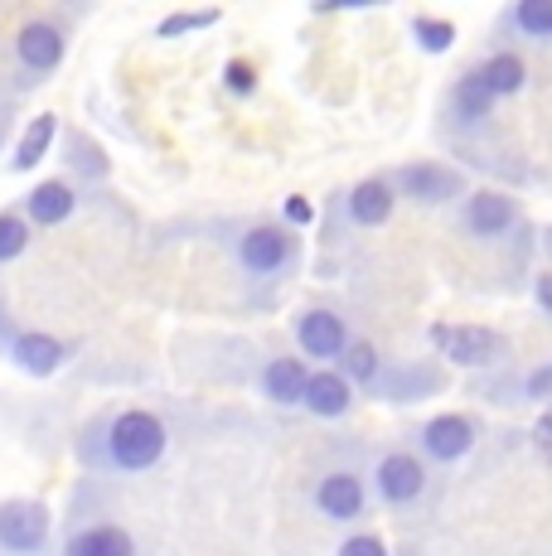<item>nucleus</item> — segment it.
<instances>
[{
    "label": "nucleus",
    "instance_id": "obj_23",
    "mask_svg": "<svg viewBox=\"0 0 552 556\" xmlns=\"http://www.w3.org/2000/svg\"><path fill=\"white\" fill-rule=\"evenodd\" d=\"M25 248H29V223H25V213L5 208V213H0V266L15 262V256L25 252Z\"/></svg>",
    "mask_w": 552,
    "mask_h": 556
},
{
    "label": "nucleus",
    "instance_id": "obj_22",
    "mask_svg": "<svg viewBox=\"0 0 552 556\" xmlns=\"http://www.w3.org/2000/svg\"><path fill=\"white\" fill-rule=\"evenodd\" d=\"M339 372H344L354 388H378L384 382V358L368 339H349V349L339 354Z\"/></svg>",
    "mask_w": 552,
    "mask_h": 556
},
{
    "label": "nucleus",
    "instance_id": "obj_21",
    "mask_svg": "<svg viewBox=\"0 0 552 556\" xmlns=\"http://www.w3.org/2000/svg\"><path fill=\"white\" fill-rule=\"evenodd\" d=\"M54 136H59V116H35V122L25 126V136H20V146H15V160H10V169H20V175H29V169L39 165V160L49 155V146H54Z\"/></svg>",
    "mask_w": 552,
    "mask_h": 556
},
{
    "label": "nucleus",
    "instance_id": "obj_11",
    "mask_svg": "<svg viewBox=\"0 0 552 556\" xmlns=\"http://www.w3.org/2000/svg\"><path fill=\"white\" fill-rule=\"evenodd\" d=\"M59 556H141V547H136V538L122 522L98 518V522H73Z\"/></svg>",
    "mask_w": 552,
    "mask_h": 556
},
{
    "label": "nucleus",
    "instance_id": "obj_26",
    "mask_svg": "<svg viewBox=\"0 0 552 556\" xmlns=\"http://www.w3.org/2000/svg\"><path fill=\"white\" fill-rule=\"evenodd\" d=\"M335 556H392V552H388V542L378 538V532H349V538L339 542Z\"/></svg>",
    "mask_w": 552,
    "mask_h": 556
},
{
    "label": "nucleus",
    "instance_id": "obj_25",
    "mask_svg": "<svg viewBox=\"0 0 552 556\" xmlns=\"http://www.w3.org/2000/svg\"><path fill=\"white\" fill-rule=\"evenodd\" d=\"M209 25H218V10H179V15L161 20V29H155V35H161V39H175V35H189V29H209Z\"/></svg>",
    "mask_w": 552,
    "mask_h": 556
},
{
    "label": "nucleus",
    "instance_id": "obj_13",
    "mask_svg": "<svg viewBox=\"0 0 552 556\" xmlns=\"http://www.w3.org/2000/svg\"><path fill=\"white\" fill-rule=\"evenodd\" d=\"M490 116H494L490 88L480 83L475 68H465L461 78H455L451 98H446V122H451L455 131H480V126H490Z\"/></svg>",
    "mask_w": 552,
    "mask_h": 556
},
{
    "label": "nucleus",
    "instance_id": "obj_8",
    "mask_svg": "<svg viewBox=\"0 0 552 556\" xmlns=\"http://www.w3.org/2000/svg\"><path fill=\"white\" fill-rule=\"evenodd\" d=\"M465 238L475 242H499L518 228V203L504 194V189H475V194L461 199V213H455Z\"/></svg>",
    "mask_w": 552,
    "mask_h": 556
},
{
    "label": "nucleus",
    "instance_id": "obj_1",
    "mask_svg": "<svg viewBox=\"0 0 552 556\" xmlns=\"http://www.w3.org/2000/svg\"><path fill=\"white\" fill-rule=\"evenodd\" d=\"M170 451V426L146 406H108L78 431V465L92 475H151Z\"/></svg>",
    "mask_w": 552,
    "mask_h": 556
},
{
    "label": "nucleus",
    "instance_id": "obj_29",
    "mask_svg": "<svg viewBox=\"0 0 552 556\" xmlns=\"http://www.w3.org/2000/svg\"><path fill=\"white\" fill-rule=\"evenodd\" d=\"M534 301H538V309H543V315H552V271H543L534 281Z\"/></svg>",
    "mask_w": 552,
    "mask_h": 556
},
{
    "label": "nucleus",
    "instance_id": "obj_24",
    "mask_svg": "<svg viewBox=\"0 0 552 556\" xmlns=\"http://www.w3.org/2000/svg\"><path fill=\"white\" fill-rule=\"evenodd\" d=\"M412 35H417V45L427 53H446V49H451V39H455V25H451V20L417 15V20H412Z\"/></svg>",
    "mask_w": 552,
    "mask_h": 556
},
{
    "label": "nucleus",
    "instance_id": "obj_28",
    "mask_svg": "<svg viewBox=\"0 0 552 556\" xmlns=\"http://www.w3.org/2000/svg\"><path fill=\"white\" fill-rule=\"evenodd\" d=\"M524 388H528V397H552V368H538Z\"/></svg>",
    "mask_w": 552,
    "mask_h": 556
},
{
    "label": "nucleus",
    "instance_id": "obj_19",
    "mask_svg": "<svg viewBox=\"0 0 552 556\" xmlns=\"http://www.w3.org/2000/svg\"><path fill=\"white\" fill-rule=\"evenodd\" d=\"M475 73H480V83L490 88L494 102L524 92V83H528V63H524V53H514V49H494Z\"/></svg>",
    "mask_w": 552,
    "mask_h": 556
},
{
    "label": "nucleus",
    "instance_id": "obj_14",
    "mask_svg": "<svg viewBox=\"0 0 552 556\" xmlns=\"http://www.w3.org/2000/svg\"><path fill=\"white\" fill-rule=\"evenodd\" d=\"M5 354L20 372H29V378H54L63 368V358H68V349H63L54 334H45V329H20V334H10Z\"/></svg>",
    "mask_w": 552,
    "mask_h": 556
},
{
    "label": "nucleus",
    "instance_id": "obj_27",
    "mask_svg": "<svg viewBox=\"0 0 552 556\" xmlns=\"http://www.w3.org/2000/svg\"><path fill=\"white\" fill-rule=\"evenodd\" d=\"M228 88L233 92H252V68L248 63H228Z\"/></svg>",
    "mask_w": 552,
    "mask_h": 556
},
{
    "label": "nucleus",
    "instance_id": "obj_10",
    "mask_svg": "<svg viewBox=\"0 0 552 556\" xmlns=\"http://www.w3.org/2000/svg\"><path fill=\"white\" fill-rule=\"evenodd\" d=\"M296 349L315 363H339V354L349 349V325L325 305L301 309V319H296Z\"/></svg>",
    "mask_w": 552,
    "mask_h": 556
},
{
    "label": "nucleus",
    "instance_id": "obj_18",
    "mask_svg": "<svg viewBox=\"0 0 552 556\" xmlns=\"http://www.w3.org/2000/svg\"><path fill=\"white\" fill-rule=\"evenodd\" d=\"M305 382H311V368H305L301 358H291V354L267 358V363H262V372H258L262 397L276 402V406H301Z\"/></svg>",
    "mask_w": 552,
    "mask_h": 556
},
{
    "label": "nucleus",
    "instance_id": "obj_5",
    "mask_svg": "<svg viewBox=\"0 0 552 556\" xmlns=\"http://www.w3.org/2000/svg\"><path fill=\"white\" fill-rule=\"evenodd\" d=\"M54 518L39 498H5L0 504V556H45Z\"/></svg>",
    "mask_w": 552,
    "mask_h": 556
},
{
    "label": "nucleus",
    "instance_id": "obj_4",
    "mask_svg": "<svg viewBox=\"0 0 552 556\" xmlns=\"http://www.w3.org/2000/svg\"><path fill=\"white\" fill-rule=\"evenodd\" d=\"M368 489H374V498L388 513H407L427 498L431 469L417 451H384L374 459V479H368Z\"/></svg>",
    "mask_w": 552,
    "mask_h": 556
},
{
    "label": "nucleus",
    "instance_id": "obj_31",
    "mask_svg": "<svg viewBox=\"0 0 552 556\" xmlns=\"http://www.w3.org/2000/svg\"><path fill=\"white\" fill-rule=\"evenodd\" d=\"M0 141H5V131H0Z\"/></svg>",
    "mask_w": 552,
    "mask_h": 556
},
{
    "label": "nucleus",
    "instance_id": "obj_6",
    "mask_svg": "<svg viewBox=\"0 0 552 556\" xmlns=\"http://www.w3.org/2000/svg\"><path fill=\"white\" fill-rule=\"evenodd\" d=\"M417 455L427 465H455L480 445V421L475 416H461V412H446V416H431V421L417 426Z\"/></svg>",
    "mask_w": 552,
    "mask_h": 556
},
{
    "label": "nucleus",
    "instance_id": "obj_20",
    "mask_svg": "<svg viewBox=\"0 0 552 556\" xmlns=\"http://www.w3.org/2000/svg\"><path fill=\"white\" fill-rule=\"evenodd\" d=\"M504 29L528 45H552V0H518L514 10H504Z\"/></svg>",
    "mask_w": 552,
    "mask_h": 556
},
{
    "label": "nucleus",
    "instance_id": "obj_30",
    "mask_svg": "<svg viewBox=\"0 0 552 556\" xmlns=\"http://www.w3.org/2000/svg\"><path fill=\"white\" fill-rule=\"evenodd\" d=\"M286 218H291V223H311V203L291 199V203H286Z\"/></svg>",
    "mask_w": 552,
    "mask_h": 556
},
{
    "label": "nucleus",
    "instance_id": "obj_7",
    "mask_svg": "<svg viewBox=\"0 0 552 556\" xmlns=\"http://www.w3.org/2000/svg\"><path fill=\"white\" fill-rule=\"evenodd\" d=\"M392 189H398V199H407V203L441 208V203H455L465 194V175L451 165H441V160H412V165H402L398 175H392Z\"/></svg>",
    "mask_w": 552,
    "mask_h": 556
},
{
    "label": "nucleus",
    "instance_id": "obj_3",
    "mask_svg": "<svg viewBox=\"0 0 552 556\" xmlns=\"http://www.w3.org/2000/svg\"><path fill=\"white\" fill-rule=\"evenodd\" d=\"M311 504L325 522H335V528H354V522H364L368 508H374V489H368V479L359 475V465L330 459L311 484Z\"/></svg>",
    "mask_w": 552,
    "mask_h": 556
},
{
    "label": "nucleus",
    "instance_id": "obj_12",
    "mask_svg": "<svg viewBox=\"0 0 552 556\" xmlns=\"http://www.w3.org/2000/svg\"><path fill=\"white\" fill-rule=\"evenodd\" d=\"M437 344L446 349L451 363H465V368H490L509 354L504 334L494 329H480V325H455V329H437Z\"/></svg>",
    "mask_w": 552,
    "mask_h": 556
},
{
    "label": "nucleus",
    "instance_id": "obj_15",
    "mask_svg": "<svg viewBox=\"0 0 552 556\" xmlns=\"http://www.w3.org/2000/svg\"><path fill=\"white\" fill-rule=\"evenodd\" d=\"M398 208V189L392 179H364L344 194V223L349 228H384Z\"/></svg>",
    "mask_w": 552,
    "mask_h": 556
},
{
    "label": "nucleus",
    "instance_id": "obj_2",
    "mask_svg": "<svg viewBox=\"0 0 552 556\" xmlns=\"http://www.w3.org/2000/svg\"><path fill=\"white\" fill-rule=\"evenodd\" d=\"M233 256H238V271L248 286H281L301 262V238L281 223H252L238 232Z\"/></svg>",
    "mask_w": 552,
    "mask_h": 556
},
{
    "label": "nucleus",
    "instance_id": "obj_17",
    "mask_svg": "<svg viewBox=\"0 0 552 556\" xmlns=\"http://www.w3.org/2000/svg\"><path fill=\"white\" fill-rule=\"evenodd\" d=\"M73 208H78V189L68 185V179H45V185H35L25 194V223L29 228H59V223L73 218Z\"/></svg>",
    "mask_w": 552,
    "mask_h": 556
},
{
    "label": "nucleus",
    "instance_id": "obj_9",
    "mask_svg": "<svg viewBox=\"0 0 552 556\" xmlns=\"http://www.w3.org/2000/svg\"><path fill=\"white\" fill-rule=\"evenodd\" d=\"M63 49H68V39H63V29L54 20H29L15 35V63H20V73H25V83L49 78L63 63Z\"/></svg>",
    "mask_w": 552,
    "mask_h": 556
},
{
    "label": "nucleus",
    "instance_id": "obj_16",
    "mask_svg": "<svg viewBox=\"0 0 552 556\" xmlns=\"http://www.w3.org/2000/svg\"><path fill=\"white\" fill-rule=\"evenodd\" d=\"M349 406H354V382H349L344 372H339V368L311 372L305 397H301V412L321 416V421H339V416H349Z\"/></svg>",
    "mask_w": 552,
    "mask_h": 556
}]
</instances>
